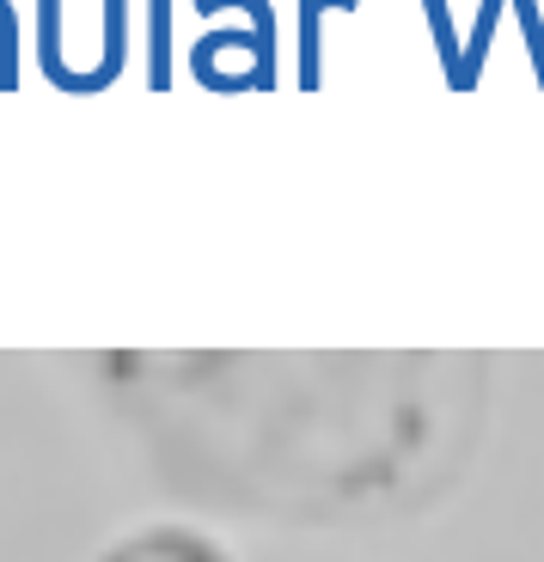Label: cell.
Listing matches in <instances>:
<instances>
[{"instance_id":"obj_6","label":"cell","mask_w":544,"mask_h":562,"mask_svg":"<svg viewBox=\"0 0 544 562\" xmlns=\"http://www.w3.org/2000/svg\"><path fill=\"white\" fill-rule=\"evenodd\" d=\"M514 13H520V37H526L532 74H539V92H544V19H539V0H514Z\"/></svg>"},{"instance_id":"obj_1","label":"cell","mask_w":544,"mask_h":562,"mask_svg":"<svg viewBox=\"0 0 544 562\" xmlns=\"http://www.w3.org/2000/svg\"><path fill=\"white\" fill-rule=\"evenodd\" d=\"M214 13L252 19V43H257L252 92H276V7H269V0H196V19H214Z\"/></svg>"},{"instance_id":"obj_3","label":"cell","mask_w":544,"mask_h":562,"mask_svg":"<svg viewBox=\"0 0 544 562\" xmlns=\"http://www.w3.org/2000/svg\"><path fill=\"white\" fill-rule=\"evenodd\" d=\"M429 13V31H434V49H441V74H447L453 92H465V49H459V25H453L447 0H422Z\"/></svg>"},{"instance_id":"obj_5","label":"cell","mask_w":544,"mask_h":562,"mask_svg":"<svg viewBox=\"0 0 544 562\" xmlns=\"http://www.w3.org/2000/svg\"><path fill=\"white\" fill-rule=\"evenodd\" d=\"M147 13H154V56H147V86L166 92L171 86V0H147Z\"/></svg>"},{"instance_id":"obj_2","label":"cell","mask_w":544,"mask_h":562,"mask_svg":"<svg viewBox=\"0 0 544 562\" xmlns=\"http://www.w3.org/2000/svg\"><path fill=\"white\" fill-rule=\"evenodd\" d=\"M324 13H362V0H300V92L324 86Z\"/></svg>"},{"instance_id":"obj_4","label":"cell","mask_w":544,"mask_h":562,"mask_svg":"<svg viewBox=\"0 0 544 562\" xmlns=\"http://www.w3.org/2000/svg\"><path fill=\"white\" fill-rule=\"evenodd\" d=\"M502 7L508 0H477V25H471V43H465V92H477V80H484V61H489V43H496V25H502Z\"/></svg>"}]
</instances>
